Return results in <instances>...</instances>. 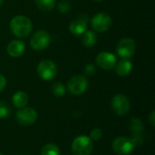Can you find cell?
<instances>
[{
  "mask_svg": "<svg viewBox=\"0 0 155 155\" xmlns=\"http://www.w3.org/2000/svg\"><path fill=\"white\" fill-rule=\"evenodd\" d=\"M58 10L63 14L69 12L71 10V3L68 0H62L58 4Z\"/></svg>",
  "mask_w": 155,
  "mask_h": 155,
  "instance_id": "cell-22",
  "label": "cell"
},
{
  "mask_svg": "<svg viewBox=\"0 0 155 155\" xmlns=\"http://www.w3.org/2000/svg\"><path fill=\"white\" fill-rule=\"evenodd\" d=\"M5 85H6V80L4 75L0 74V92L5 89Z\"/></svg>",
  "mask_w": 155,
  "mask_h": 155,
  "instance_id": "cell-26",
  "label": "cell"
},
{
  "mask_svg": "<svg viewBox=\"0 0 155 155\" xmlns=\"http://www.w3.org/2000/svg\"><path fill=\"white\" fill-rule=\"evenodd\" d=\"M135 143L133 139L126 137L116 138L113 143V149L114 153L118 155L130 154L135 147Z\"/></svg>",
  "mask_w": 155,
  "mask_h": 155,
  "instance_id": "cell-6",
  "label": "cell"
},
{
  "mask_svg": "<svg viewBox=\"0 0 155 155\" xmlns=\"http://www.w3.org/2000/svg\"><path fill=\"white\" fill-rule=\"evenodd\" d=\"M52 92L55 96L60 97L65 94V87L61 83H55L52 85Z\"/></svg>",
  "mask_w": 155,
  "mask_h": 155,
  "instance_id": "cell-20",
  "label": "cell"
},
{
  "mask_svg": "<svg viewBox=\"0 0 155 155\" xmlns=\"http://www.w3.org/2000/svg\"><path fill=\"white\" fill-rule=\"evenodd\" d=\"M84 72H85V74H86L87 75H92V74L95 72V67H94V65L92 64H87L86 67H85Z\"/></svg>",
  "mask_w": 155,
  "mask_h": 155,
  "instance_id": "cell-24",
  "label": "cell"
},
{
  "mask_svg": "<svg viewBox=\"0 0 155 155\" xmlns=\"http://www.w3.org/2000/svg\"><path fill=\"white\" fill-rule=\"evenodd\" d=\"M25 49V45L20 40H13L7 45V54L14 58L21 56Z\"/></svg>",
  "mask_w": 155,
  "mask_h": 155,
  "instance_id": "cell-13",
  "label": "cell"
},
{
  "mask_svg": "<svg viewBox=\"0 0 155 155\" xmlns=\"http://www.w3.org/2000/svg\"><path fill=\"white\" fill-rule=\"evenodd\" d=\"M116 74L120 76H126L133 69V64L129 59H122L115 64Z\"/></svg>",
  "mask_w": 155,
  "mask_h": 155,
  "instance_id": "cell-14",
  "label": "cell"
},
{
  "mask_svg": "<svg viewBox=\"0 0 155 155\" xmlns=\"http://www.w3.org/2000/svg\"><path fill=\"white\" fill-rule=\"evenodd\" d=\"M117 63V59L114 54L109 52H102L96 56V64L103 69L111 70Z\"/></svg>",
  "mask_w": 155,
  "mask_h": 155,
  "instance_id": "cell-12",
  "label": "cell"
},
{
  "mask_svg": "<svg viewBox=\"0 0 155 155\" xmlns=\"http://www.w3.org/2000/svg\"><path fill=\"white\" fill-rule=\"evenodd\" d=\"M12 102L14 104V105L17 108H23L25 107L27 103H28V95L22 91H18L16 92L12 98Z\"/></svg>",
  "mask_w": 155,
  "mask_h": 155,
  "instance_id": "cell-15",
  "label": "cell"
},
{
  "mask_svg": "<svg viewBox=\"0 0 155 155\" xmlns=\"http://www.w3.org/2000/svg\"><path fill=\"white\" fill-rule=\"evenodd\" d=\"M35 5L43 12H49L54 9L55 5V0H35Z\"/></svg>",
  "mask_w": 155,
  "mask_h": 155,
  "instance_id": "cell-18",
  "label": "cell"
},
{
  "mask_svg": "<svg viewBox=\"0 0 155 155\" xmlns=\"http://www.w3.org/2000/svg\"><path fill=\"white\" fill-rule=\"evenodd\" d=\"M51 43V35L45 30L36 31L30 39V45L34 50L41 51L49 46Z\"/></svg>",
  "mask_w": 155,
  "mask_h": 155,
  "instance_id": "cell-4",
  "label": "cell"
},
{
  "mask_svg": "<svg viewBox=\"0 0 155 155\" xmlns=\"http://www.w3.org/2000/svg\"><path fill=\"white\" fill-rule=\"evenodd\" d=\"M3 3H4V0H0V7L2 6V5H3Z\"/></svg>",
  "mask_w": 155,
  "mask_h": 155,
  "instance_id": "cell-27",
  "label": "cell"
},
{
  "mask_svg": "<svg viewBox=\"0 0 155 155\" xmlns=\"http://www.w3.org/2000/svg\"><path fill=\"white\" fill-rule=\"evenodd\" d=\"M33 29L32 21L25 15H16L10 22L11 32L19 38L27 37Z\"/></svg>",
  "mask_w": 155,
  "mask_h": 155,
  "instance_id": "cell-1",
  "label": "cell"
},
{
  "mask_svg": "<svg viewBox=\"0 0 155 155\" xmlns=\"http://www.w3.org/2000/svg\"><path fill=\"white\" fill-rule=\"evenodd\" d=\"M0 155H4V154H2V153H0Z\"/></svg>",
  "mask_w": 155,
  "mask_h": 155,
  "instance_id": "cell-29",
  "label": "cell"
},
{
  "mask_svg": "<svg viewBox=\"0 0 155 155\" xmlns=\"http://www.w3.org/2000/svg\"><path fill=\"white\" fill-rule=\"evenodd\" d=\"M68 90L74 95H80L84 94L88 88V80L82 75L73 76L67 84Z\"/></svg>",
  "mask_w": 155,
  "mask_h": 155,
  "instance_id": "cell-8",
  "label": "cell"
},
{
  "mask_svg": "<svg viewBox=\"0 0 155 155\" xmlns=\"http://www.w3.org/2000/svg\"><path fill=\"white\" fill-rule=\"evenodd\" d=\"M136 45L134 39L124 37L121 39L116 46V52L122 59H130L135 53Z\"/></svg>",
  "mask_w": 155,
  "mask_h": 155,
  "instance_id": "cell-5",
  "label": "cell"
},
{
  "mask_svg": "<svg viewBox=\"0 0 155 155\" xmlns=\"http://www.w3.org/2000/svg\"><path fill=\"white\" fill-rule=\"evenodd\" d=\"M87 24L88 16L86 15H81L71 22L69 30L74 35H82L87 29Z\"/></svg>",
  "mask_w": 155,
  "mask_h": 155,
  "instance_id": "cell-11",
  "label": "cell"
},
{
  "mask_svg": "<svg viewBox=\"0 0 155 155\" xmlns=\"http://www.w3.org/2000/svg\"><path fill=\"white\" fill-rule=\"evenodd\" d=\"M112 23L113 21L111 16L108 14L103 12L96 14L91 21L93 29L100 33L108 31L112 26Z\"/></svg>",
  "mask_w": 155,
  "mask_h": 155,
  "instance_id": "cell-7",
  "label": "cell"
},
{
  "mask_svg": "<svg viewBox=\"0 0 155 155\" xmlns=\"http://www.w3.org/2000/svg\"><path fill=\"white\" fill-rule=\"evenodd\" d=\"M129 127H130L131 133L135 136H139L144 129L143 124L138 118H133L130 122Z\"/></svg>",
  "mask_w": 155,
  "mask_h": 155,
  "instance_id": "cell-17",
  "label": "cell"
},
{
  "mask_svg": "<svg viewBox=\"0 0 155 155\" xmlns=\"http://www.w3.org/2000/svg\"><path fill=\"white\" fill-rule=\"evenodd\" d=\"M102 135H103V133H102L101 129L95 128L92 131V133L90 134V138L92 141H98V140H100Z\"/></svg>",
  "mask_w": 155,
  "mask_h": 155,
  "instance_id": "cell-23",
  "label": "cell"
},
{
  "mask_svg": "<svg viewBox=\"0 0 155 155\" xmlns=\"http://www.w3.org/2000/svg\"><path fill=\"white\" fill-rule=\"evenodd\" d=\"M93 147V141L87 136H78L72 143L74 155H91Z\"/></svg>",
  "mask_w": 155,
  "mask_h": 155,
  "instance_id": "cell-2",
  "label": "cell"
},
{
  "mask_svg": "<svg viewBox=\"0 0 155 155\" xmlns=\"http://www.w3.org/2000/svg\"><path fill=\"white\" fill-rule=\"evenodd\" d=\"M112 107L116 114L125 115L130 111V101L124 94H116L112 100Z\"/></svg>",
  "mask_w": 155,
  "mask_h": 155,
  "instance_id": "cell-10",
  "label": "cell"
},
{
  "mask_svg": "<svg viewBox=\"0 0 155 155\" xmlns=\"http://www.w3.org/2000/svg\"><path fill=\"white\" fill-rule=\"evenodd\" d=\"M82 35V42L84 45H85L86 47H93L95 45L97 42V36L94 32L85 31Z\"/></svg>",
  "mask_w": 155,
  "mask_h": 155,
  "instance_id": "cell-16",
  "label": "cell"
},
{
  "mask_svg": "<svg viewBox=\"0 0 155 155\" xmlns=\"http://www.w3.org/2000/svg\"><path fill=\"white\" fill-rule=\"evenodd\" d=\"M148 119H149V122H150L151 125H152L153 127H154V125H155V112L154 111H152V112H151V114H149V116H148Z\"/></svg>",
  "mask_w": 155,
  "mask_h": 155,
  "instance_id": "cell-25",
  "label": "cell"
},
{
  "mask_svg": "<svg viewBox=\"0 0 155 155\" xmlns=\"http://www.w3.org/2000/svg\"><path fill=\"white\" fill-rule=\"evenodd\" d=\"M95 1H97V2H102V1H104V0H95Z\"/></svg>",
  "mask_w": 155,
  "mask_h": 155,
  "instance_id": "cell-28",
  "label": "cell"
},
{
  "mask_svg": "<svg viewBox=\"0 0 155 155\" xmlns=\"http://www.w3.org/2000/svg\"><path fill=\"white\" fill-rule=\"evenodd\" d=\"M16 121L24 126L33 124L37 119V113L31 107H23L15 114Z\"/></svg>",
  "mask_w": 155,
  "mask_h": 155,
  "instance_id": "cell-9",
  "label": "cell"
},
{
  "mask_svg": "<svg viewBox=\"0 0 155 155\" xmlns=\"http://www.w3.org/2000/svg\"><path fill=\"white\" fill-rule=\"evenodd\" d=\"M37 74L39 77L45 81L54 79L57 74V66L51 60H43L37 65Z\"/></svg>",
  "mask_w": 155,
  "mask_h": 155,
  "instance_id": "cell-3",
  "label": "cell"
},
{
  "mask_svg": "<svg viewBox=\"0 0 155 155\" xmlns=\"http://www.w3.org/2000/svg\"><path fill=\"white\" fill-rule=\"evenodd\" d=\"M10 107L5 102H0V118H6L10 114Z\"/></svg>",
  "mask_w": 155,
  "mask_h": 155,
  "instance_id": "cell-21",
  "label": "cell"
},
{
  "mask_svg": "<svg viewBox=\"0 0 155 155\" xmlns=\"http://www.w3.org/2000/svg\"><path fill=\"white\" fill-rule=\"evenodd\" d=\"M41 155H60V149L55 144L48 143L43 147Z\"/></svg>",
  "mask_w": 155,
  "mask_h": 155,
  "instance_id": "cell-19",
  "label": "cell"
}]
</instances>
